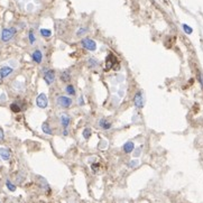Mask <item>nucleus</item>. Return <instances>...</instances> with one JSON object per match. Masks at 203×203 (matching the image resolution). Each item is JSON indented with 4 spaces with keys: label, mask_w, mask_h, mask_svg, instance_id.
<instances>
[{
    "label": "nucleus",
    "mask_w": 203,
    "mask_h": 203,
    "mask_svg": "<svg viewBox=\"0 0 203 203\" xmlns=\"http://www.w3.org/2000/svg\"><path fill=\"white\" fill-rule=\"evenodd\" d=\"M49 104V100L45 93H39L37 98H36V106L40 108V109H45Z\"/></svg>",
    "instance_id": "5"
},
{
    "label": "nucleus",
    "mask_w": 203,
    "mask_h": 203,
    "mask_svg": "<svg viewBox=\"0 0 203 203\" xmlns=\"http://www.w3.org/2000/svg\"><path fill=\"white\" fill-rule=\"evenodd\" d=\"M83 103H84V102H83V97L81 96V97H80V106H83Z\"/></svg>",
    "instance_id": "30"
},
{
    "label": "nucleus",
    "mask_w": 203,
    "mask_h": 203,
    "mask_svg": "<svg viewBox=\"0 0 203 203\" xmlns=\"http://www.w3.org/2000/svg\"><path fill=\"white\" fill-rule=\"evenodd\" d=\"M39 33H40V35H42L43 37L49 38V37H51V35H52V30H51V29H47V28H42L39 30Z\"/></svg>",
    "instance_id": "17"
},
{
    "label": "nucleus",
    "mask_w": 203,
    "mask_h": 203,
    "mask_svg": "<svg viewBox=\"0 0 203 203\" xmlns=\"http://www.w3.org/2000/svg\"><path fill=\"white\" fill-rule=\"evenodd\" d=\"M16 33H17V30L14 27H11V28H5L1 32V40L5 42V43L9 42L10 39L16 35Z\"/></svg>",
    "instance_id": "2"
},
{
    "label": "nucleus",
    "mask_w": 203,
    "mask_h": 203,
    "mask_svg": "<svg viewBox=\"0 0 203 203\" xmlns=\"http://www.w3.org/2000/svg\"><path fill=\"white\" fill-rule=\"evenodd\" d=\"M28 39H29V43H30V45H34L35 42H36V37H35V34H34V32H33V30H29Z\"/></svg>",
    "instance_id": "20"
},
{
    "label": "nucleus",
    "mask_w": 203,
    "mask_h": 203,
    "mask_svg": "<svg viewBox=\"0 0 203 203\" xmlns=\"http://www.w3.org/2000/svg\"><path fill=\"white\" fill-rule=\"evenodd\" d=\"M4 139H5V132L0 128V141H4Z\"/></svg>",
    "instance_id": "26"
},
{
    "label": "nucleus",
    "mask_w": 203,
    "mask_h": 203,
    "mask_svg": "<svg viewBox=\"0 0 203 203\" xmlns=\"http://www.w3.org/2000/svg\"><path fill=\"white\" fill-rule=\"evenodd\" d=\"M135 149V144H134V141H127L125 145L122 146V150L126 153V154H129L131 153L132 150Z\"/></svg>",
    "instance_id": "12"
},
{
    "label": "nucleus",
    "mask_w": 203,
    "mask_h": 203,
    "mask_svg": "<svg viewBox=\"0 0 203 203\" xmlns=\"http://www.w3.org/2000/svg\"><path fill=\"white\" fill-rule=\"evenodd\" d=\"M32 60L36 64H40L43 62V53L39 49H35L33 54H32Z\"/></svg>",
    "instance_id": "8"
},
{
    "label": "nucleus",
    "mask_w": 203,
    "mask_h": 203,
    "mask_svg": "<svg viewBox=\"0 0 203 203\" xmlns=\"http://www.w3.org/2000/svg\"><path fill=\"white\" fill-rule=\"evenodd\" d=\"M63 136H68V129H63Z\"/></svg>",
    "instance_id": "29"
},
{
    "label": "nucleus",
    "mask_w": 203,
    "mask_h": 203,
    "mask_svg": "<svg viewBox=\"0 0 203 203\" xmlns=\"http://www.w3.org/2000/svg\"><path fill=\"white\" fill-rule=\"evenodd\" d=\"M44 81L46 82L47 85H51L52 83L54 82V80H55V77H56V73L54 70H47L46 72L44 73Z\"/></svg>",
    "instance_id": "6"
},
{
    "label": "nucleus",
    "mask_w": 203,
    "mask_h": 203,
    "mask_svg": "<svg viewBox=\"0 0 203 203\" xmlns=\"http://www.w3.org/2000/svg\"><path fill=\"white\" fill-rule=\"evenodd\" d=\"M88 64H89L90 68H97L98 64H99V61H98L97 58L90 57L89 58V61H88Z\"/></svg>",
    "instance_id": "19"
},
{
    "label": "nucleus",
    "mask_w": 203,
    "mask_h": 203,
    "mask_svg": "<svg viewBox=\"0 0 203 203\" xmlns=\"http://www.w3.org/2000/svg\"><path fill=\"white\" fill-rule=\"evenodd\" d=\"M65 92L68 93V96H74L75 94V88L73 87L72 84H68L65 87Z\"/></svg>",
    "instance_id": "18"
},
{
    "label": "nucleus",
    "mask_w": 203,
    "mask_h": 203,
    "mask_svg": "<svg viewBox=\"0 0 203 203\" xmlns=\"http://www.w3.org/2000/svg\"><path fill=\"white\" fill-rule=\"evenodd\" d=\"M10 110L13 112H15V113H18V112L21 111V107H20L17 102H14V103L10 104Z\"/></svg>",
    "instance_id": "16"
},
{
    "label": "nucleus",
    "mask_w": 203,
    "mask_h": 203,
    "mask_svg": "<svg viewBox=\"0 0 203 203\" xmlns=\"http://www.w3.org/2000/svg\"><path fill=\"white\" fill-rule=\"evenodd\" d=\"M56 103H57L61 108L68 109V108H70V107L72 106L73 100L71 98L66 97V96H61V97H58L57 99H56Z\"/></svg>",
    "instance_id": "3"
},
{
    "label": "nucleus",
    "mask_w": 203,
    "mask_h": 203,
    "mask_svg": "<svg viewBox=\"0 0 203 203\" xmlns=\"http://www.w3.org/2000/svg\"><path fill=\"white\" fill-rule=\"evenodd\" d=\"M0 157L2 160H9L10 152L7 148H0Z\"/></svg>",
    "instance_id": "13"
},
{
    "label": "nucleus",
    "mask_w": 203,
    "mask_h": 203,
    "mask_svg": "<svg viewBox=\"0 0 203 203\" xmlns=\"http://www.w3.org/2000/svg\"><path fill=\"white\" fill-rule=\"evenodd\" d=\"M13 72H14V68H13L7 66V65L1 66V68H0V77H1V79H6V77L9 76Z\"/></svg>",
    "instance_id": "9"
},
{
    "label": "nucleus",
    "mask_w": 203,
    "mask_h": 203,
    "mask_svg": "<svg viewBox=\"0 0 203 203\" xmlns=\"http://www.w3.org/2000/svg\"><path fill=\"white\" fill-rule=\"evenodd\" d=\"M99 167H100V164H99V163H94V164L91 165V168H92V171H93L94 173H97L98 169H99Z\"/></svg>",
    "instance_id": "24"
},
{
    "label": "nucleus",
    "mask_w": 203,
    "mask_h": 203,
    "mask_svg": "<svg viewBox=\"0 0 203 203\" xmlns=\"http://www.w3.org/2000/svg\"><path fill=\"white\" fill-rule=\"evenodd\" d=\"M120 68V63L115 54L109 53L106 57V68L104 71H110V70H119Z\"/></svg>",
    "instance_id": "1"
},
{
    "label": "nucleus",
    "mask_w": 203,
    "mask_h": 203,
    "mask_svg": "<svg viewBox=\"0 0 203 203\" xmlns=\"http://www.w3.org/2000/svg\"><path fill=\"white\" fill-rule=\"evenodd\" d=\"M87 33V28H80L79 29V32L76 33V36H82L83 34H85Z\"/></svg>",
    "instance_id": "25"
},
{
    "label": "nucleus",
    "mask_w": 203,
    "mask_h": 203,
    "mask_svg": "<svg viewBox=\"0 0 203 203\" xmlns=\"http://www.w3.org/2000/svg\"><path fill=\"white\" fill-rule=\"evenodd\" d=\"M140 152H141V147H140L139 149H136L135 150V154H134V156H135V157H138V156L140 155Z\"/></svg>",
    "instance_id": "28"
},
{
    "label": "nucleus",
    "mask_w": 203,
    "mask_h": 203,
    "mask_svg": "<svg viewBox=\"0 0 203 203\" xmlns=\"http://www.w3.org/2000/svg\"><path fill=\"white\" fill-rule=\"evenodd\" d=\"M134 102H135V106L137 108H143L144 107V97H143V92L138 91L135 94V98H134Z\"/></svg>",
    "instance_id": "7"
},
{
    "label": "nucleus",
    "mask_w": 203,
    "mask_h": 203,
    "mask_svg": "<svg viewBox=\"0 0 203 203\" xmlns=\"http://www.w3.org/2000/svg\"><path fill=\"white\" fill-rule=\"evenodd\" d=\"M138 163H139L138 160H132V162L129 163V166H130V167H135L136 165H138Z\"/></svg>",
    "instance_id": "27"
},
{
    "label": "nucleus",
    "mask_w": 203,
    "mask_h": 203,
    "mask_svg": "<svg viewBox=\"0 0 203 203\" xmlns=\"http://www.w3.org/2000/svg\"><path fill=\"white\" fill-rule=\"evenodd\" d=\"M42 130H43V132L44 134H46V135H52V134H53V131L51 129V126H49V124L47 121L43 122V125H42Z\"/></svg>",
    "instance_id": "15"
},
{
    "label": "nucleus",
    "mask_w": 203,
    "mask_h": 203,
    "mask_svg": "<svg viewBox=\"0 0 203 203\" xmlns=\"http://www.w3.org/2000/svg\"><path fill=\"white\" fill-rule=\"evenodd\" d=\"M81 44H82V46L84 49H88V51H90V52H94V51L97 49V43H96L93 39L89 38V37L83 38L82 40H81Z\"/></svg>",
    "instance_id": "4"
},
{
    "label": "nucleus",
    "mask_w": 203,
    "mask_h": 203,
    "mask_svg": "<svg viewBox=\"0 0 203 203\" xmlns=\"http://www.w3.org/2000/svg\"><path fill=\"white\" fill-rule=\"evenodd\" d=\"M6 186H7V189L9 190L10 192H15V191H16V185L11 183L9 179L6 181Z\"/></svg>",
    "instance_id": "21"
},
{
    "label": "nucleus",
    "mask_w": 203,
    "mask_h": 203,
    "mask_svg": "<svg viewBox=\"0 0 203 203\" xmlns=\"http://www.w3.org/2000/svg\"><path fill=\"white\" fill-rule=\"evenodd\" d=\"M183 29H184V32H185L186 34H192V32H193V30H192V28H191V27H189V26H188L186 24H183Z\"/></svg>",
    "instance_id": "23"
},
{
    "label": "nucleus",
    "mask_w": 203,
    "mask_h": 203,
    "mask_svg": "<svg viewBox=\"0 0 203 203\" xmlns=\"http://www.w3.org/2000/svg\"><path fill=\"white\" fill-rule=\"evenodd\" d=\"M60 79H61V81L64 83H68L71 81V72L68 71V70H64L61 72L60 74Z\"/></svg>",
    "instance_id": "11"
},
{
    "label": "nucleus",
    "mask_w": 203,
    "mask_h": 203,
    "mask_svg": "<svg viewBox=\"0 0 203 203\" xmlns=\"http://www.w3.org/2000/svg\"><path fill=\"white\" fill-rule=\"evenodd\" d=\"M91 134H92L91 128H84V130H83V137L85 139H89L91 137Z\"/></svg>",
    "instance_id": "22"
},
{
    "label": "nucleus",
    "mask_w": 203,
    "mask_h": 203,
    "mask_svg": "<svg viewBox=\"0 0 203 203\" xmlns=\"http://www.w3.org/2000/svg\"><path fill=\"white\" fill-rule=\"evenodd\" d=\"M111 122H109V121H107L106 119H101V120L99 121V127L102 128L103 130H108V129H110L111 128Z\"/></svg>",
    "instance_id": "14"
},
{
    "label": "nucleus",
    "mask_w": 203,
    "mask_h": 203,
    "mask_svg": "<svg viewBox=\"0 0 203 203\" xmlns=\"http://www.w3.org/2000/svg\"><path fill=\"white\" fill-rule=\"evenodd\" d=\"M70 124H71V117L66 115V113H63L61 116V125L63 127V129H68Z\"/></svg>",
    "instance_id": "10"
}]
</instances>
